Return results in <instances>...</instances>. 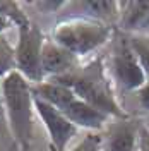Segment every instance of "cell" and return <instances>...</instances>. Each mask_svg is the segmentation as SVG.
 Wrapping results in <instances>:
<instances>
[{"instance_id": "cell-8", "label": "cell", "mask_w": 149, "mask_h": 151, "mask_svg": "<svg viewBox=\"0 0 149 151\" xmlns=\"http://www.w3.org/2000/svg\"><path fill=\"white\" fill-rule=\"evenodd\" d=\"M142 122L135 119H117L108 122L101 134V151H139V129Z\"/></svg>"}, {"instance_id": "cell-1", "label": "cell", "mask_w": 149, "mask_h": 151, "mask_svg": "<svg viewBox=\"0 0 149 151\" xmlns=\"http://www.w3.org/2000/svg\"><path fill=\"white\" fill-rule=\"evenodd\" d=\"M48 81L67 86L69 89L74 91L77 98H81L82 101L98 108L100 112L106 113L112 119H127L129 117L115 96L113 81L108 74V69L105 65L103 57H98L87 64H81L72 72L58 76V77H52Z\"/></svg>"}, {"instance_id": "cell-11", "label": "cell", "mask_w": 149, "mask_h": 151, "mask_svg": "<svg viewBox=\"0 0 149 151\" xmlns=\"http://www.w3.org/2000/svg\"><path fill=\"white\" fill-rule=\"evenodd\" d=\"M149 17V0H135V2H120V16L117 29L127 35L142 33L144 24Z\"/></svg>"}, {"instance_id": "cell-9", "label": "cell", "mask_w": 149, "mask_h": 151, "mask_svg": "<svg viewBox=\"0 0 149 151\" xmlns=\"http://www.w3.org/2000/svg\"><path fill=\"white\" fill-rule=\"evenodd\" d=\"M79 65H81V58H77L74 53H70L69 50L55 43L52 38L45 40L41 50V69L45 79L69 74Z\"/></svg>"}, {"instance_id": "cell-5", "label": "cell", "mask_w": 149, "mask_h": 151, "mask_svg": "<svg viewBox=\"0 0 149 151\" xmlns=\"http://www.w3.org/2000/svg\"><path fill=\"white\" fill-rule=\"evenodd\" d=\"M106 69L113 84L122 88L123 91H139L142 86L149 83L148 76L130 45V35L117 28L112 38V50Z\"/></svg>"}, {"instance_id": "cell-14", "label": "cell", "mask_w": 149, "mask_h": 151, "mask_svg": "<svg viewBox=\"0 0 149 151\" xmlns=\"http://www.w3.org/2000/svg\"><path fill=\"white\" fill-rule=\"evenodd\" d=\"M130 45L134 48L137 58H139L146 76L149 77V41L140 35H130Z\"/></svg>"}, {"instance_id": "cell-19", "label": "cell", "mask_w": 149, "mask_h": 151, "mask_svg": "<svg viewBox=\"0 0 149 151\" xmlns=\"http://www.w3.org/2000/svg\"><path fill=\"white\" fill-rule=\"evenodd\" d=\"M10 28H16L14 22L10 19H5V17H0V35H5V31H9Z\"/></svg>"}, {"instance_id": "cell-15", "label": "cell", "mask_w": 149, "mask_h": 151, "mask_svg": "<svg viewBox=\"0 0 149 151\" xmlns=\"http://www.w3.org/2000/svg\"><path fill=\"white\" fill-rule=\"evenodd\" d=\"M65 151H101V134L91 132L77 146H74L72 150H65Z\"/></svg>"}, {"instance_id": "cell-18", "label": "cell", "mask_w": 149, "mask_h": 151, "mask_svg": "<svg viewBox=\"0 0 149 151\" xmlns=\"http://www.w3.org/2000/svg\"><path fill=\"white\" fill-rule=\"evenodd\" d=\"M137 101H139V105L144 110L149 112V83L144 84L139 91H137Z\"/></svg>"}, {"instance_id": "cell-21", "label": "cell", "mask_w": 149, "mask_h": 151, "mask_svg": "<svg viewBox=\"0 0 149 151\" xmlns=\"http://www.w3.org/2000/svg\"><path fill=\"white\" fill-rule=\"evenodd\" d=\"M144 38H146V40H148V41H149V36H144Z\"/></svg>"}, {"instance_id": "cell-13", "label": "cell", "mask_w": 149, "mask_h": 151, "mask_svg": "<svg viewBox=\"0 0 149 151\" xmlns=\"http://www.w3.org/2000/svg\"><path fill=\"white\" fill-rule=\"evenodd\" d=\"M16 70V48L5 35H0V79Z\"/></svg>"}, {"instance_id": "cell-17", "label": "cell", "mask_w": 149, "mask_h": 151, "mask_svg": "<svg viewBox=\"0 0 149 151\" xmlns=\"http://www.w3.org/2000/svg\"><path fill=\"white\" fill-rule=\"evenodd\" d=\"M139 151H149V127L146 124H142L139 129V144H137Z\"/></svg>"}, {"instance_id": "cell-16", "label": "cell", "mask_w": 149, "mask_h": 151, "mask_svg": "<svg viewBox=\"0 0 149 151\" xmlns=\"http://www.w3.org/2000/svg\"><path fill=\"white\" fill-rule=\"evenodd\" d=\"M33 5H36L39 10H43L45 14H52V12H57L62 7H67V2H34Z\"/></svg>"}, {"instance_id": "cell-4", "label": "cell", "mask_w": 149, "mask_h": 151, "mask_svg": "<svg viewBox=\"0 0 149 151\" xmlns=\"http://www.w3.org/2000/svg\"><path fill=\"white\" fill-rule=\"evenodd\" d=\"M115 28L89 17H67L52 31V40L77 58L91 55L112 41Z\"/></svg>"}, {"instance_id": "cell-12", "label": "cell", "mask_w": 149, "mask_h": 151, "mask_svg": "<svg viewBox=\"0 0 149 151\" xmlns=\"http://www.w3.org/2000/svg\"><path fill=\"white\" fill-rule=\"evenodd\" d=\"M0 17L10 19L17 29L26 28V26L31 24V21L26 16V12L22 10L21 4L12 2V0H0Z\"/></svg>"}, {"instance_id": "cell-10", "label": "cell", "mask_w": 149, "mask_h": 151, "mask_svg": "<svg viewBox=\"0 0 149 151\" xmlns=\"http://www.w3.org/2000/svg\"><path fill=\"white\" fill-rule=\"evenodd\" d=\"M67 7L74 9L79 17H89L117 28L120 16V2H105V0H86V2H67Z\"/></svg>"}, {"instance_id": "cell-7", "label": "cell", "mask_w": 149, "mask_h": 151, "mask_svg": "<svg viewBox=\"0 0 149 151\" xmlns=\"http://www.w3.org/2000/svg\"><path fill=\"white\" fill-rule=\"evenodd\" d=\"M34 110L45 124L53 151H65L69 142L77 136V127L58 108L34 96Z\"/></svg>"}, {"instance_id": "cell-6", "label": "cell", "mask_w": 149, "mask_h": 151, "mask_svg": "<svg viewBox=\"0 0 149 151\" xmlns=\"http://www.w3.org/2000/svg\"><path fill=\"white\" fill-rule=\"evenodd\" d=\"M43 31L29 24L26 28L17 29V43H16V70L21 72L31 84H39L45 81L41 69V50L45 43Z\"/></svg>"}, {"instance_id": "cell-3", "label": "cell", "mask_w": 149, "mask_h": 151, "mask_svg": "<svg viewBox=\"0 0 149 151\" xmlns=\"http://www.w3.org/2000/svg\"><path fill=\"white\" fill-rule=\"evenodd\" d=\"M31 91H33V96L58 108L77 129L82 127L93 132L103 131L108 125V120L112 119L106 113L100 112L98 108L77 98L74 91L69 89L67 86H62L53 81L47 79L39 84H31Z\"/></svg>"}, {"instance_id": "cell-20", "label": "cell", "mask_w": 149, "mask_h": 151, "mask_svg": "<svg viewBox=\"0 0 149 151\" xmlns=\"http://www.w3.org/2000/svg\"><path fill=\"white\" fill-rule=\"evenodd\" d=\"M140 36H149V17H148V21H146V24H144V29H142Z\"/></svg>"}, {"instance_id": "cell-2", "label": "cell", "mask_w": 149, "mask_h": 151, "mask_svg": "<svg viewBox=\"0 0 149 151\" xmlns=\"http://www.w3.org/2000/svg\"><path fill=\"white\" fill-rule=\"evenodd\" d=\"M0 91L14 139L24 151L29 150L36 112L31 83L21 72L14 70L2 79Z\"/></svg>"}]
</instances>
